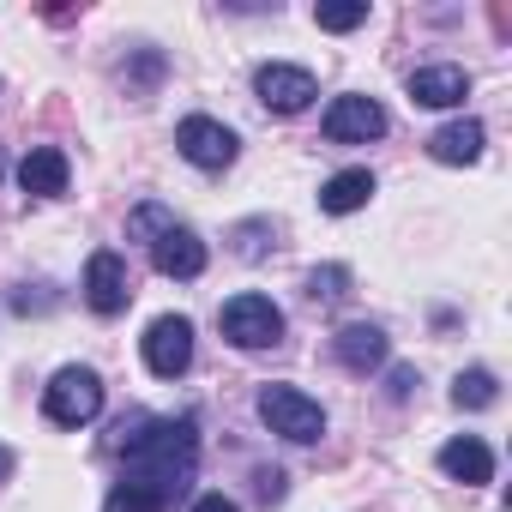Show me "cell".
<instances>
[{"label": "cell", "mask_w": 512, "mask_h": 512, "mask_svg": "<svg viewBox=\"0 0 512 512\" xmlns=\"http://www.w3.org/2000/svg\"><path fill=\"white\" fill-rule=\"evenodd\" d=\"M193 464H199V422L193 416H163V422L151 416L145 434L127 446L121 482H133V488L157 494L163 506H175L187 494V482H193Z\"/></svg>", "instance_id": "obj_1"}, {"label": "cell", "mask_w": 512, "mask_h": 512, "mask_svg": "<svg viewBox=\"0 0 512 512\" xmlns=\"http://www.w3.org/2000/svg\"><path fill=\"white\" fill-rule=\"evenodd\" d=\"M217 326H223V338L235 350H272L284 338V314H278L272 296H235V302H223Z\"/></svg>", "instance_id": "obj_2"}, {"label": "cell", "mask_w": 512, "mask_h": 512, "mask_svg": "<svg viewBox=\"0 0 512 512\" xmlns=\"http://www.w3.org/2000/svg\"><path fill=\"white\" fill-rule=\"evenodd\" d=\"M260 416H266L272 434H284V440H296V446H308V440L326 434V410H320L308 392H296V386H266V392H260Z\"/></svg>", "instance_id": "obj_3"}, {"label": "cell", "mask_w": 512, "mask_h": 512, "mask_svg": "<svg viewBox=\"0 0 512 512\" xmlns=\"http://www.w3.org/2000/svg\"><path fill=\"white\" fill-rule=\"evenodd\" d=\"M43 410H49V422H61V428H85V422L103 410V380H97L91 368H61V374L49 380V392H43Z\"/></svg>", "instance_id": "obj_4"}, {"label": "cell", "mask_w": 512, "mask_h": 512, "mask_svg": "<svg viewBox=\"0 0 512 512\" xmlns=\"http://www.w3.org/2000/svg\"><path fill=\"white\" fill-rule=\"evenodd\" d=\"M187 362H193V320H181V314L151 320V332H145V368L157 380H175V374H187Z\"/></svg>", "instance_id": "obj_5"}, {"label": "cell", "mask_w": 512, "mask_h": 512, "mask_svg": "<svg viewBox=\"0 0 512 512\" xmlns=\"http://www.w3.org/2000/svg\"><path fill=\"white\" fill-rule=\"evenodd\" d=\"M175 151L187 163H199V169H229L235 163V133L223 121H211V115H187L175 127Z\"/></svg>", "instance_id": "obj_6"}, {"label": "cell", "mask_w": 512, "mask_h": 512, "mask_svg": "<svg viewBox=\"0 0 512 512\" xmlns=\"http://www.w3.org/2000/svg\"><path fill=\"white\" fill-rule=\"evenodd\" d=\"M320 133H326L332 145H368V139L386 133V109H380L374 97H338V103L326 109Z\"/></svg>", "instance_id": "obj_7"}, {"label": "cell", "mask_w": 512, "mask_h": 512, "mask_svg": "<svg viewBox=\"0 0 512 512\" xmlns=\"http://www.w3.org/2000/svg\"><path fill=\"white\" fill-rule=\"evenodd\" d=\"M253 91H260V103H266V109H278V115H302V109H308V103L320 97L314 73H308V67H284V61L260 67V79H253Z\"/></svg>", "instance_id": "obj_8"}, {"label": "cell", "mask_w": 512, "mask_h": 512, "mask_svg": "<svg viewBox=\"0 0 512 512\" xmlns=\"http://www.w3.org/2000/svg\"><path fill=\"white\" fill-rule=\"evenodd\" d=\"M85 302L97 308V314H121L127 302H133V278H127V260L121 253H91V266H85Z\"/></svg>", "instance_id": "obj_9"}, {"label": "cell", "mask_w": 512, "mask_h": 512, "mask_svg": "<svg viewBox=\"0 0 512 512\" xmlns=\"http://www.w3.org/2000/svg\"><path fill=\"white\" fill-rule=\"evenodd\" d=\"M410 97L422 109H452V103L470 97V73L464 67H416L410 73Z\"/></svg>", "instance_id": "obj_10"}, {"label": "cell", "mask_w": 512, "mask_h": 512, "mask_svg": "<svg viewBox=\"0 0 512 512\" xmlns=\"http://www.w3.org/2000/svg\"><path fill=\"white\" fill-rule=\"evenodd\" d=\"M151 247H157V272H163V278H199V272H205V241H199L193 229H181V223H175L169 235H157Z\"/></svg>", "instance_id": "obj_11"}, {"label": "cell", "mask_w": 512, "mask_h": 512, "mask_svg": "<svg viewBox=\"0 0 512 512\" xmlns=\"http://www.w3.org/2000/svg\"><path fill=\"white\" fill-rule=\"evenodd\" d=\"M67 157L55 151V145H37V151H25V163H19V187L25 193H37V199H61L67 193Z\"/></svg>", "instance_id": "obj_12"}, {"label": "cell", "mask_w": 512, "mask_h": 512, "mask_svg": "<svg viewBox=\"0 0 512 512\" xmlns=\"http://www.w3.org/2000/svg\"><path fill=\"white\" fill-rule=\"evenodd\" d=\"M332 356H338L350 374H368V368L386 362V332H380V326H344V332L332 338Z\"/></svg>", "instance_id": "obj_13"}, {"label": "cell", "mask_w": 512, "mask_h": 512, "mask_svg": "<svg viewBox=\"0 0 512 512\" xmlns=\"http://www.w3.org/2000/svg\"><path fill=\"white\" fill-rule=\"evenodd\" d=\"M440 470H446L452 482L476 488V482H488V476H494V452H488L482 440H470V434H464V440H452V446L440 452Z\"/></svg>", "instance_id": "obj_14"}, {"label": "cell", "mask_w": 512, "mask_h": 512, "mask_svg": "<svg viewBox=\"0 0 512 512\" xmlns=\"http://www.w3.org/2000/svg\"><path fill=\"white\" fill-rule=\"evenodd\" d=\"M368 199H374V175H368V169H344V175H332V181L320 187V211H332V217L362 211Z\"/></svg>", "instance_id": "obj_15"}, {"label": "cell", "mask_w": 512, "mask_h": 512, "mask_svg": "<svg viewBox=\"0 0 512 512\" xmlns=\"http://www.w3.org/2000/svg\"><path fill=\"white\" fill-rule=\"evenodd\" d=\"M428 151H434L440 163H476V157H482V127H476V121H446V127L428 139Z\"/></svg>", "instance_id": "obj_16"}, {"label": "cell", "mask_w": 512, "mask_h": 512, "mask_svg": "<svg viewBox=\"0 0 512 512\" xmlns=\"http://www.w3.org/2000/svg\"><path fill=\"white\" fill-rule=\"evenodd\" d=\"M494 392H500V380H494L488 368H470V374H458L452 404H458V410H488V404H494Z\"/></svg>", "instance_id": "obj_17"}, {"label": "cell", "mask_w": 512, "mask_h": 512, "mask_svg": "<svg viewBox=\"0 0 512 512\" xmlns=\"http://www.w3.org/2000/svg\"><path fill=\"white\" fill-rule=\"evenodd\" d=\"M169 229H175V217H169L163 205H139V211L127 217V235H133V241H157V235H169Z\"/></svg>", "instance_id": "obj_18"}, {"label": "cell", "mask_w": 512, "mask_h": 512, "mask_svg": "<svg viewBox=\"0 0 512 512\" xmlns=\"http://www.w3.org/2000/svg\"><path fill=\"white\" fill-rule=\"evenodd\" d=\"M103 512H169L157 494H145V488H133V482H115V494H109V506Z\"/></svg>", "instance_id": "obj_19"}, {"label": "cell", "mask_w": 512, "mask_h": 512, "mask_svg": "<svg viewBox=\"0 0 512 512\" xmlns=\"http://www.w3.org/2000/svg\"><path fill=\"white\" fill-rule=\"evenodd\" d=\"M314 25L320 31H356V25H368V7L362 0H350V7H314Z\"/></svg>", "instance_id": "obj_20"}, {"label": "cell", "mask_w": 512, "mask_h": 512, "mask_svg": "<svg viewBox=\"0 0 512 512\" xmlns=\"http://www.w3.org/2000/svg\"><path fill=\"white\" fill-rule=\"evenodd\" d=\"M344 284H350V272H344V266H326V272H314V278H308V296H314V302H338V296H344Z\"/></svg>", "instance_id": "obj_21"}, {"label": "cell", "mask_w": 512, "mask_h": 512, "mask_svg": "<svg viewBox=\"0 0 512 512\" xmlns=\"http://www.w3.org/2000/svg\"><path fill=\"white\" fill-rule=\"evenodd\" d=\"M410 386H416V374H410V368H392V386H386V392H392V398H410Z\"/></svg>", "instance_id": "obj_22"}, {"label": "cell", "mask_w": 512, "mask_h": 512, "mask_svg": "<svg viewBox=\"0 0 512 512\" xmlns=\"http://www.w3.org/2000/svg\"><path fill=\"white\" fill-rule=\"evenodd\" d=\"M193 512H241V506H235V500H223V494H205Z\"/></svg>", "instance_id": "obj_23"}, {"label": "cell", "mask_w": 512, "mask_h": 512, "mask_svg": "<svg viewBox=\"0 0 512 512\" xmlns=\"http://www.w3.org/2000/svg\"><path fill=\"white\" fill-rule=\"evenodd\" d=\"M13 476V446H0V482Z\"/></svg>", "instance_id": "obj_24"}]
</instances>
